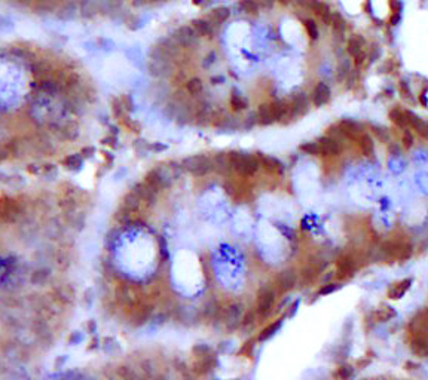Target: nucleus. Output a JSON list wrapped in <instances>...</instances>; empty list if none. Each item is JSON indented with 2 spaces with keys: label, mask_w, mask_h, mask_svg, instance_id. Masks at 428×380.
<instances>
[{
  "label": "nucleus",
  "mask_w": 428,
  "mask_h": 380,
  "mask_svg": "<svg viewBox=\"0 0 428 380\" xmlns=\"http://www.w3.org/2000/svg\"><path fill=\"white\" fill-rule=\"evenodd\" d=\"M354 373H356L354 365H351V364H342V365H339V367L334 370L333 377L336 380H350L354 376Z\"/></svg>",
  "instance_id": "bb28decb"
},
{
  "label": "nucleus",
  "mask_w": 428,
  "mask_h": 380,
  "mask_svg": "<svg viewBox=\"0 0 428 380\" xmlns=\"http://www.w3.org/2000/svg\"><path fill=\"white\" fill-rule=\"evenodd\" d=\"M334 128H336L340 138H347V140H351V141H356L357 138L364 132L361 125L357 123L356 120H351V119H342Z\"/></svg>",
  "instance_id": "f8f14e48"
},
{
  "label": "nucleus",
  "mask_w": 428,
  "mask_h": 380,
  "mask_svg": "<svg viewBox=\"0 0 428 380\" xmlns=\"http://www.w3.org/2000/svg\"><path fill=\"white\" fill-rule=\"evenodd\" d=\"M413 144H415V132L406 128L402 131V135H400V146L404 150H409L413 147Z\"/></svg>",
  "instance_id": "473e14b6"
},
{
  "label": "nucleus",
  "mask_w": 428,
  "mask_h": 380,
  "mask_svg": "<svg viewBox=\"0 0 428 380\" xmlns=\"http://www.w3.org/2000/svg\"><path fill=\"white\" fill-rule=\"evenodd\" d=\"M258 159H259V164H261L262 168H263L266 172H269V174H278V172H281V169H283V165H281L275 158H272V156L261 155Z\"/></svg>",
  "instance_id": "5701e85b"
},
{
  "label": "nucleus",
  "mask_w": 428,
  "mask_h": 380,
  "mask_svg": "<svg viewBox=\"0 0 428 380\" xmlns=\"http://www.w3.org/2000/svg\"><path fill=\"white\" fill-rule=\"evenodd\" d=\"M393 316H394V310H393V308L383 305V306L373 309V310L370 312V319H372L370 322H373V324L387 322V321H390Z\"/></svg>",
  "instance_id": "aec40b11"
},
{
  "label": "nucleus",
  "mask_w": 428,
  "mask_h": 380,
  "mask_svg": "<svg viewBox=\"0 0 428 380\" xmlns=\"http://www.w3.org/2000/svg\"><path fill=\"white\" fill-rule=\"evenodd\" d=\"M77 199L0 196V380H40L77 300Z\"/></svg>",
  "instance_id": "f257e3e1"
},
{
  "label": "nucleus",
  "mask_w": 428,
  "mask_h": 380,
  "mask_svg": "<svg viewBox=\"0 0 428 380\" xmlns=\"http://www.w3.org/2000/svg\"><path fill=\"white\" fill-rule=\"evenodd\" d=\"M290 103V112H291V120L302 118L309 109V98L305 94H294Z\"/></svg>",
  "instance_id": "dca6fc26"
},
{
  "label": "nucleus",
  "mask_w": 428,
  "mask_h": 380,
  "mask_svg": "<svg viewBox=\"0 0 428 380\" xmlns=\"http://www.w3.org/2000/svg\"><path fill=\"white\" fill-rule=\"evenodd\" d=\"M340 287V282L336 281V282H329V284L323 285L318 291V296H326V294H330L333 291H336L337 288Z\"/></svg>",
  "instance_id": "c9c22d12"
},
{
  "label": "nucleus",
  "mask_w": 428,
  "mask_h": 380,
  "mask_svg": "<svg viewBox=\"0 0 428 380\" xmlns=\"http://www.w3.org/2000/svg\"><path fill=\"white\" fill-rule=\"evenodd\" d=\"M193 3H195L196 6H199V8H207V6H210L213 2H211V0H193Z\"/></svg>",
  "instance_id": "4c0bfd02"
},
{
  "label": "nucleus",
  "mask_w": 428,
  "mask_h": 380,
  "mask_svg": "<svg viewBox=\"0 0 428 380\" xmlns=\"http://www.w3.org/2000/svg\"><path fill=\"white\" fill-rule=\"evenodd\" d=\"M196 37L198 36L190 25H185V27L179 28L177 33H176V40L180 46H190L196 40Z\"/></svg>",
  "instance_id": "6ab92c4d"
},
{
  "label": "nucleus",
  "mask_w": 428,
  "mask_h": 380,
  "mask_svg": "<svg viewBox=\"0 0 428 380\" xmlns=\"http://www.w3.org/2000/svg\"><path fill=\"white\" fill-rule=\"evenodd\" d=\"M412 282H413V278H403V279H399V281L393 282L388 287V290H387V297L393 299V300L402 299L404 294L410 290Z\"/></svg>",
  "instance_id": "f3484780"
},
{
  "label": "nucleus",
  "mask_w": 428,
  "mask_h": 380,
  "mask_svg": "<svg viewBox=\"0 0 428 380\" xmlns=\"http://www.w3.org/2000/svg\"><path fill=\"white\" fill-rule=\"evenodd\" d=\"M330 98H332V91H330L329 85L324 83V82H318L311 92V103L315 107H321V106L327 104L330 101Z\"/></svg>",
  "instance_id": "2eb2a0df"
},
{
  "label": "nucleus",
  "mask_w": 428,
  "mask_h": 380,
  "mask_svg": "<svg viewBox=\"0 0 428 380\" xmlns=\"http://www.w3.org/2000/svg\"><path fill=\"white\" fill-rule=\"evenodd\" d=\"M278 290L275 288L274 282L263 285L258 294V300H256V313L258 316L262 318H268L275 308V302H277V296H278Z\"/></svg>",
  "instance_id": "423d86ee"
},
{
  "label": "nucleus",
  "mask_w": 428,
  "mask_h": 380,
  "mask_svg": "<svg viewBox=\"0 0 428 380\" xmlns=\"http://www.w3.org/2000/svg\"><path fill=\"white\" fill-rule=\"evenodd\" d=\"M228 164H229V169H232L241 177H253L261 168L258 156L242 152L228 153Z\"/></svg>",
  "instance_id": "39448f33"
},
{
  "label": "nucleus",
  "mask_w": 428,
  "mask_h": 380,
  "mask_svg": "<svg viewBox=\"0 0 428 380\" xmlns=\"http://www.w3.org/2000/svg\"><path fill=\"white\" fill-rule=\"evenodd\" d=\"M329 25L332 27L334 34H342V33H345V30H347V21H345V18H344L339 12H333L332 20H330V24H329Z\"/></svg>",
  "instance_id": "cd10ccee"
},
{
  "label": "nucleus",
  "mask_w": 428,
  "mask_h": 380,
  "mask_svg": "<svg viewBox=\"0 0 428 380\" xmlns=\"http://www.w3.org/2000/svg\"><path fill=\"white\" fill-rule=\"evenodd\" d=\"M258 120H259V123H262V125H271V123L277 122L272 103H269V104H262L261 107H259V110H258Z\"/></svg>",
  "instance_id": "412c9836"
},
{
  "label": "nucleus",
  "mask_w": 428,
  "mask_h": 380,
  "mask_svg": "<svg viewBox=\"0 0 428 380\" xmlns=\"http://www.w3.org/2000/svg\"><path fill=\"white\" fill-rule=\"evenodd\" d=\"M388 5H390V23L391 25H396L402 18L403 5L400 0H388Z\"/></svg>",
  "instance_id": "a878e982"
},
{
  "label": "nucleus",
  "mask_w": 428,
  "mask_h": 380,
  "mask_svg": "<svg viewBox=\"0 0 428 380\" xmlns=\"http://www.w3.org/2000/svg\"><path fill=\"white\" fill-rule=\"evenodd\" d=\"M301 152H304L305 155H311V156H318V144L317 140L315 141H307L304 144H301Z\"/></svg>",
  "instance_id": "f704fd0d"
},
{
  "label": "nucleus",
  "mask_w": 428,
  "mask_h": 380,
  "mask_svg": "<svg viewBox=\"0 0 428 380\" xmlns=\"http://www.w3.org/2000/svg\"><path fill=\"white\" fill-rule=\"evenodd\" d=\"M244 306L239 302H234L228 305L225 309V325L228 330L234 331L238 327H241L242 318H244Z\"/></svg>",
  "instance_id": "9b49d317"
},
{
  "label": "nucleus",
  "mask_w": 428,
  "mask_h": 380,
  "mask_svg": "<svg viewBox=\"0 0 428 380\" xmlns=\"http://www.w3.org/2000/svg\"><path fill=\"white\" fill-rule=\"evenodd\" d=\"M229 104H231V107H232L235 112H241V110H245V109H247L248 101H247V98H245L244 95L239 94L237 91H234L232 95H231Z\"/></svg>",
  "instance_id": "c756f323"
},
{
  "label": "nucleus",
  "mask_w": 428,
  "mask_h": 380,
  "mask_svg": "<svg viewBox=\"0 0 428 380\" xmlns=\"http://www.w3.org/2000/svg\"><path fill=\"white\" fill-rule=\"evenodd\" d=\"M186 91H188V94L192 95V97H198L199 94H202V91H204L202 80L198 79V77H193V79L188 80V83H186Z\"/></svg>",
  "instance_id": "2f4dec72"
},
{
  "label": "nucleus",
  "mask_w": 428,
  "mask_h": 380,
  "mask_svg": "<svg viewBox=\"0 0 428 380\" xmlns=\"http://www.w3.org/2000/svg\"><path fill=\"white\" fill-rule=\"evenodd\" d=\"M302 23H304L305 31H307V34H308L309 39H311V40H317V39L320 37V30H318V25H317V23H315L314 20H311V18L304 20Z\"/></svg>",
  "instance_id": "72a5a7b5"
},
{
  "label": "nucleus",
  "mask_w": 428,
  "mask_h": 380,
  "mask_svg": "<svg viewBox=\"0 0 428 380\" xmlns=\"http://www.w3.org/2000/svg\"><path fill=\"white\" fill-rule=\"evenodd\" d=\"M0 118V164L5 162H12V161H20L23 159L18 149L14 146L12 142V137L9 134V131L3 129V123H2Z\"/></svg>",
  "instance_id": "0eeeda50"
},
{
  "label": "nucleus",
  "mask_w": 428,
  "mask_h": 380,
  "mask_svg": "<svg viewBox=\"0 0 428 380\" xmlns=\"http://www.w3.org/2000/svg\"><path fill=\"white\" fill-rule=\"evenodd\" d=\"M183 168L192 175L202 177V175H207L210 171H213V159H210L205 155L190 156L183 161Z\"/></svg>",
  "instance_id": "6e6552de"
},
{
  "label": "nucleus",
  "mask_w": 428,
  "mask_h": 380,
  "mask_svg": "<svg viewBox=\"0 0 428 380\" xmlns=\"http://www.w3.org/2000/svg\"><path fill=\"white\" fill-rule=\"evenodd\" d=\"M36 88V71L21 54L0 51V118L24 112Z\"/></svg>",
  "instance_id": "f03ea898"
},
{
  "label": "nucleus",
  "mask_w": 428,
  "mask_h": 380,
  "mask_svg": "<svg viewBox=\"0 0 428 380\" xmlns=\"http://www.w3.org/2000/svg\"><path fill=\"white\" fill-rule=\"evenodd\" d=\"M278 3H281V5H290L291 2H294V0H277Z\"/></svg>",
  "instance_id": "ea45409f"
},
{
  "label": "nucleus",
  "mask_w": 428,
  "mask_h": 380,
  "mask_svg": "<svg viewBox=\"0 0 428 380\" xmlns=\"http://www.w3.org/2000/svg\"><path fill=\"white\" fill-rule=\"evenodd\" d=\"M190 27L193 28V31L199 37H210L213 34V24L210 23L208 20H202V18L193 20Z\"/></svg>",
  "instance_id": "4be33fe9"
},
{
  "label": "nucleus",
  "mask_w": 428,
  "mask_h": 380,
  "mask_svg": "<svg viewBox=\"0 0 428 380\" xmlns=\"http://www.w3.org/2000/svg\"><path fill=\"white\" fill-rule=\"evenodd\" d=\"M238 9L244 14L248 15H256L261 9L259 3L256 0H239L238 2Z\"/></svg>",
  "instance_id": "c85d7f7f"
},
{
  "label": "nucleus",
  "mask_w": 428,
  "mask_h": 380,
  "mask_svg": "<svg viewBox=\"0 0 428 380\" xmlns=\"http://www.w3.org/2000/svg\"><path fill=\"white\" fill-rule=\"evenodd\" d=\"M390 120L393 122V125L403 131L407 128V123H406V116H404V109H400V107H394L393 110H390Z\"/></svg>",
  "instance_id": "393cba45"
},
{
  "label": "nucleus",
  "mask_w": 428,
  "mask_h": 380,
  "mask_svg": "<svg viewBox=\"0 0 428 380\" xmlns=\"http://www.w3.org/2000/svg\"><path fill=\"white\" fill-rule=\"evenodd\" d=\"M347 51L348 54L353 57L356 66H361L366 58H367V54H366V40L361 34H353L348 42H347Z\"/></svg>",
  "instance_id": "9d476101"
},
{
  "label": "nucleus",
  "mask_w": 428,
  "mask_h": 380,
  "mask_svg": "<svg viewBox=\"0 0 428 380\" xmlns=\"http://www.w3.org/2000/svg\"><path fill=\"white\" fill-rule=\"evenodd\" d=\"M370 261L372 260H370L369 250H361V248H357V247L342 250L333 261L334 279L339 281V282L350 281Z\"/></svg>",
  "instance_id": "20e7f679"
},
{
  "label": "nucleus",
  "mask_w": 428,
  "mask_h": 380,
  "mask_svg": "<svg viewBox=\"0 0 428 380\" xmlns=\"http://www.w3.org/2000/svg\"><path fill=\"white\" fill-rule=\"evenodd\" d=\"M258 3H259V6H263V8H271L272 5H274V2L275 0H256Z\"/></svg>",
  "instance_id": "58836bf2"
},
{
  "label": "nucleus",
  "mask_w": 428,
  "mask_h": 380,
  "mask_svg": "<svg viewBox=\"0 0 428 380\" xmlns=\"http://www.w3.org/2000/svg\"><path fill=\"white\" fill-rule=\"evenodd\" d=\"M281 325H283V319H277V321L271 322L268 327H265V328L262 330L261 336H259V340H261V342H265V340L271 339L275 332L281 328Z\"/></svg>",
  "instance_id": "7c9ffc66"
},
{
  "label": "nucleus",
  "mask_w": 428,
  "mask_h": 380,
  "mask_svg": "<svg viewBox=\"0 0 428 380\" xmlns=\"http://www.w3.org/2000/svg\"><path fill=\"white\" fill-rule=\"evenodd\" d=\"M231 17V11L229 8H225V6H219V8H214L210 11L208 14V21L211 24H223L228 18Z\"/></svg>",
  "instance_id": "b1692460"
},
{
  "label": "nucleus",
  "mask_w": 428,
  "mask_h": 380,
  "mask_svg": "<svg viewBox=\"0 0 428 380\" xmlns=\"http://www.w3.org/2000/svg\"><path fill=\"white\" fill-rule=\"evenodd\" d=\"M274 285L278 290V293H288L294 290L299 285V275L297 269L294 267H287L284 270L278 272L274 278Z\"/></svg>",
  "instance_id": "1a4fd4ad"
},
{
  "label": "nucleus",
  "mask_w": 428,
  "mask_h": 380,
  "mask_svg": "<svg viewBox=\"0 0 428 380\" xmlns=\"http://www.w3.org/2000/svg\"><path fill=\"white\" fill-rule=\"evenodd\" d=\"M305 5H307V8H308L309 11L315 17H318L326 25L330 24L333 11L329 8V5L326 2H323V0H307Z\"/></svg>",
  "instance_id": "4468645a"
},
{
  "label": "nucleus",
  "mask_w": 428,
  "mask_h": 380,
  "mask_svg": "<svg viewBox=\"0 0 428 380\" xmlns=\"http://www.w3.org/2000/svg\"><path fill=\"white\" fill-rule=\"evenodd\" d=\"M399 89H400V94H402L403 98H406V100H412V91H410V88H409V85H407L406 80H402V82L399 83Z\"/></svg>",
  "instance_id": "e433bc0d"
},
{
  "label": "nucleus",
  "mask_w": 428,
  "mask_h": 380,
  "mask_svg": "<svg viewBox=\"0 0 428 380\" xmlns=\"http://www.w3.org/2000/svg\"><path fill=\"white\" fill-rule=\"evenodd\" d=\"M356 144L363 156H366V158L373 156V153H375V142H373V138L367 132H363L356 140Z\"/></svg>",
  "instance_id": "a211bd4d"
},
{
  "label": "nucleus",
  "mask_w": 428,
  "mask_h": 380,
  "mask_svg": "<svg viewBox=\"0 0 428 380\" xmlns=\"http://www.w3.org/2000/svg\"><path fill=\"white\" fill-rule=\"evenodd\" d=\"M317 144H318V156H323V158H334V156H339L342 152L340 141L330 135H324L318 138Z\"/></svg>",
  "instance_id": "ddd939ff"
},
{
  "label": "nucleus",
  "mask_w": 428,
  "mask_h": 380,
  "mask_svg": "<svg viewBox=\"0 0 428 380\" xmlns=\"http://www.w3.org/2000/svg\"><path fill=\"white\" fill-rule=\"evenodd\" d=\"M416 253V245L413 244L410 235L402 229L397 227L388 236L380 238L379 242L375 245L373 251V261L379 263H403L413 257Z\"/></svg>",
  "instance_id": "7ed1b4c3"
}]
</instances>
